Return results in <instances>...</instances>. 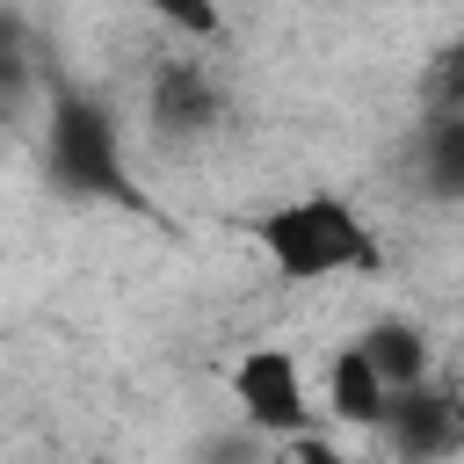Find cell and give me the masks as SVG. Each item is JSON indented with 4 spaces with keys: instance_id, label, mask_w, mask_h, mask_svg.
Instances as JSON below:
<instances>
[{
    "instance_id": "1",
    "label": "cell",
    "mask_w": 464,
    "mask_h": 464,
    "mask_svg": "<svg viewBox=\"0 0 464 464\" xmlns=\"http://www.w3.org/2000/svg\"><path fill=\"white\" fill-rule=\"evenodd\" d=\"M254 246L283 283H355V276L384 268V239L370 232V218L326 188L268 203L254 218Z\"/></svg>"
},
{
    "instance_id": "2",
    "label": "cell",
    "mask_w": 464,
    "mask_h": 464,
    "mask_svg": "<svg viewBox=\"0 0 464 464\" xmlns=\"http://www.w3.org/2000/svg\"><path fill=\"white\" fill-rule=\"evenodd\" d=\"M225 392H232L239 420H246L254 435H268V442H290V435H304V428L326 413V406L312 399V377H304L297 348H283V341L239 348L232 370H225Z\"/></svg>"
},
{
    "instance_id": "3",
    "label": "cell",
    "mask_w": 464,
    "mask_h": 464,
    "mask_svg": "<svg viewBox=\"0 0 464 464\" xmlns=\"http://www.w3.org/2000/svg\"><path fill=\"white\" fill-rule=\"evenodd\" d=\"M51 167H58V181L80 188V196H123L116 116L94 109L87 94H58V109H51Z\"/></svg>"
},
{
    "instance_id": "4",
    "label": "cell",
    "mask_w": 464,
    "mask_h": 464,
    "mask_svg": "<svg viewBox=\"0 0 464 464\" xmlns=\"http://www.w3.org/2000/svg\"><path fill=\"white\" fill-rule=\"evenodd\" d=\"M377 442L392 450V464H450L464 450V399L435 377L406 384V392H392V413H384Z\"/></svg>"
},
{
    "instance_id": "5",
    "label": "cell",
    "mask_w": 464,
    "mask_h": 464,
    "mask_svg": "<svg viewBox=\"0 0 464 464\" xmlns=\"http://www.w3.org/2000/svg\"><path fill=\"white\" fill-rule=\"evenodd\" d=\"M145 109H152V123H160L174 145L210 138V130L225 123V94H218L210 65H196V58H167V65L152 72V87H145Z\"/></svg>"
},
{
    "instance_id": "6",
    "label": "cell",
    "mask_w": 464,
    "mask_h": 464,
    "mask_svg": "<svg viewBox=\"0 0 464 464\" xmlns=\"http://www.w3.org/2000/svg\"><path fill=\"white\" fill-rule=\"evenodd\" d=\"M319 406H326V420L348 428V435H377V428H384V413H392V384H384V370L370 362L362 341H341V348L326 355Z\"/></svg>"
},
{
    "instance_id": "7",
    "label": "cell",
    "mask_w": 464,
    "mask_h": 464,
    "mask_svg": "<svg viewBox=\"0 0 464 464\" xmlns=\"http://www.w3.org/2000/svg\"><path fill=\"white\" fill-rule=\"evenodd\" d=\"M413 188L428 203H464V109L413 123Z\"/></svg>"
},
{
    "instance_id": "8",
    "label": "cell",
    "mask_w": 464,
    "mask_h": 464,
    "mask_svg": "<svg viewBox=\"0 0 464 464\" xmlns=\"http://www.w3.org/2000/svg\"><path fill=\"white\" fill-rule=\"evenodd\" d=\"M355 341L370 348V362L384 370V384H392V392H406V384H428V377H435V341H428V326H413V319H370Z\"/></svg>"
},
{
    "instance_id": "9",
    "label": "cell",
    "mask_w": 464,
    "mask_h": 464,
    "mask_svg": "<svg viewBox=\"0 0 464 464\" xmlns=\"http://www.w3.org/2000/svg\"><path fill=\"white\" fill-rule=\"evenodd\" d=\"M420 116H457L464 109V36H450V44H435L428 58H420Z\"/></svg>"
},
{
    "instance_id": "10",
    "label": "cell",
    "mask_w": 464,
    "mask_h": 464,
    "mask_svg": "<svg viewBox=\"0 0 464 464\" xmlns=\"http://www.w3.org/2000/svg\"><path fill=\"white\" fill-rule=\"evenodd\" d=\"M160 29H174L181 44H218L225 36V0H138Z\"/></svg>"
},
{
    "instance_id": "11",
    "label": "cell",
    "mask_w": 464,
    "mask_h": 464,
    "mask_svg": "<svg viewBox=\"0 0 464 464\" xmlns=\"http://www.w3.org/2000/svg\"><path fill=\"white\" fill-rule=\"evenodd\" d=\"M283 464H348V457H341V442H334V435L304 428V435H290V442H283Z\"/></svg>"
}]
</instances>
